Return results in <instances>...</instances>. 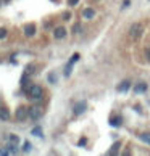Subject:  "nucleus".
<instances>
[{"label":"nucleus","mask_w":150,"mask_h":156,"mask_svg":"<svg viewBox=\"0 0 150 156\" xmlns=\"http://www.w3.org/2000/svg\"><path fill=\"white\" fill-rule=\"evenodd\" d=\"M0 154H2V156H5V154H10V153H8V150H3V148H0Z\"/></svg>","instance_id":"bb28decb"},{"label":"nucleus","mask_w":150,"mask_h":156,"mask_svg":"<svg viewBox=\"0 0 150 156\" xmlns=\"http://www.w3.org/2000/svg\"><path fill=\"white\" fill-rule=\"evenodd\" d=\"M73 32L74 34H81V32H82V26H81L79 23H78V24H74L73 26Z\"/></svg>","instance_id":"f3484780"},{"label":"nucleus","mask_w":150,"mask_h":156,"mask_svg":"<svg viewBox=\"0 0 150 156\" xmlns=\"http://www.w3.org/2000/svg\"><path fill=\"white\" fill-rule=\"evenodd\" d=\"M86 109H87V101L86 100H82V101H78L76 105H74V108H73V113L76 114V116H79V114H82Z\"/></svg>","instance_id":"20e7f679"},{"label":"nucleus","mask_w":150,"mask_h":156,"mask_svg":"<svg viewBox=\"0 0 150 156\" xmlns=\"http://www.w3.org/2000/svg\"><path fill=\"white\" fill-rule=\"evenodd\" d=\"M145 56H147V60L150 61V47H148V48L145 50Z\"/></svg>","instance_id":"cd10ccee"},{"label":"nucleus","mask_w":150,"mask_h":156,"mask_svg":"<svg viewBox=\"0 0 150 156\" xmlns=\"http://www.w3.org/2000/svg\"><path fill=\"white\" fill-rule=\"evenodd\" d=\"M8 140H10V142H13V143H20V138L16 137L15 134H10V137H8Z\"/></svg>","instance_id":"aec40b11"},{"label":"nucleus","mask_w":150,"mask_h":156,"mask_svg":"<svg viewBox=\"0 0 150 156\" xmlns=\"http://www.w3.org/2000/svg\"><path fill=\"white\" fill-rule=\"evenodd\" d=\"M27 116H29V108H26V106L18 108V109H16V113H15V118L18 121H24Z\"/></svg>","instance_id":"7ed1b4c3"},{"label":"nucleus","mask_w":150,"mask_h":156,"mask_svg":"<svg viewBox=\"0 0 150 156\" xmlns=\"http://www.w3.org/2000/svg\"><path fill=\"white\" fill-rule=\"evenodd\" d=\"M70 18H71V15L68 13V11H65V13H63V21H68Z\"/></svg>","instance_id":"b1692460"},{"label":"nucleus","mask_w":150,"mask_h":156,"mask_svg":"<svg viewBox=\"0 0 150 156\" xmlns=\"http://www.w3.org/2000/svg\"><path fill=\"white\" fill-rule=\"evenodd\" d=\"M129 87H131V82H129V80H123V82H121L118 87H116V90H118V92H126Z\"/></svg>","instance_id":"9d476101"},{"label":"nucleus","mask_w":150,"mask_h":156,"mask_svg":"<svg viewBox=\"0 0 150 156\" xmlns=\"http://www.w3.org/2000/svg\"><path fill=\"white\" fill-rule=\"evenodd\" d=\"M0 119H2V121H8L10 119V109L0 108Z\"/></svg>","instance_id":"9b49d317"},{"label":"nucleus","mask_w":150,"mask_h":156,"mask_svg":"<svg viewBox=\"0 0 150 156\" xmlns=\"http://www.w3.org/2000/svg\"><path fill=\"white\" fill-rule=\"evenodd\" d=\"M147 89H148V85L145 82H139V84L134 85V92H136V94H144V92H147Z\"/></svg>","instance_id":"6e6552de"},{"label":"nucleus","mask_w":150,"mask_h":156,"mask_svg":"<svg viewBox=\"0 0 150 156\" xmlns=\"http://www.w3.org/2000/svg\"><path fill=\"white\" fill-rule=\"evenodd\" d=\"M42 95H44V90L37 84H32L31 89L27 90V97H29L31 100H42Z\"/></svg>","instance_id":"f03ea898"},{"label":"nucleus","mask_w":150,"mask_h":156,"mask_svg":"<svg viewBox=\"0 0 150 156\" xmlns=\"http://www.w3.org/2000/svg\"><path fill=\"white\" fill-rule=\"evenodd\" d=\"M129 0H124V2H123V8H126V7H129Z\"/></svg>","instance_id":"c85d7f7f"},{"label":"nucleus","mask_w":150,"mask_h":156,"mask_svg":"<svg viewBox=\"0 0 150 156\" xmlns=\"http://www.w3.org/2000/svg\"><path fill=\"white\" fill-rule=\"evenodd\" d=\"M79 60V53H74L73 56H71V60H70V63H71V65H74V63H76Z\"/></svg>","instance_id":"4be33fe9"},{"label":"nucleus","mask_w":150,"mask_h":156,"mask_svg":"<svg viewBox=\"0 0 150 156\" xmlns=\"http://www.w3.org/2000/svg\"><path fill=\"white\" fill-rule=\"evenodd\" d=\"M32 135H36V137H42L44 135V132H42V127H39V126H36L32 129V132H31Z\"/></svg>","instance_id":"2eb2a0df"},{"label":"nucleus","mask_w":150,"mask_h":156,"mask_svg":"<svg viewBox=\"0 0 150 156\" xmlns=\"http://www.w3.org/2000/svg\"><path fill=\"white\" fill-rule=\"evenodd\" d=\"M110 126L112 127H119L121 126V118L119 116H112L110 118Z\"/></svg>","instance_id":"ddd939ff"},{"label":"nucleus","mask_w":150,"mask_h":156,"mask_svg":"<svg viewBox=\"0 0 150 156\" xmlns=\"http://www.w3.org/2000/svg\"><path fill=\"white\" fill-rule=\"evenodd\" d=\"M66 36V29L65 27H55L53 29V37L55 39H63Z\"/></svg>","instance_id":"0eeeda50"},{"label":"nucleus","mask_w":150,"mask_h":156,"mask_svg":"<svg viewBox=\"0 0 150 156\" xmlns=\"http://www.w3.org/2000/svg\"><path fill=\"white\" fill-rule=\"evenodd\" d=\"M78 2H79V0H68V5H70V7H74Z\"/></svg>","instance_id":"393cba45"},{"label":"nucleus","mask_w":150,"mask_h":156,"mask_svg":"<svg viewBox=\"0 0 150 156\" xmlns=\"http://www.w3.org/2000/svg\"><path fill=\"white\" fill-rule=\"evenodd\" d=\"M23 31H24V36L26 37H32L34 34H36V24H26Z\"/></svg>","instance_id":"423d86ee"},{"label":"nucleus","mask_w":150,"mask_h":156,"mask_svg":"<svg viewBox=\"0 0 150 156\" xmlns=\"http://www.w3.org/2000/svg\"><path fill=\"white\" fill-rule=\"evenodd\" d=\"M23 151H24V153H29L31 151V143L29 142H24V145H23Z\"/></svg>","instance_id":"a211bd4d"},{"label":"nucleus","mask_w":150,"mask_h":156,"mask_svg":"<svg viewBox=\"0 0 150 156\" xmlns=\"http://www.w3.org/2000/svg\"><path fill=\"white\" fill-rule=\"evenodd\" d=\"M49 82H50V84H55V82H57V76H55L53 73L49 74Z\"/></svg>","instance_id":"412c9836"},{"label":"nucleus","mask_w":150,"mask_h":156,"mask_svg":"<svg viewBox=\"0 0 150 156\" xmlns=\"http://www.w3.org/2000/svg\"><path fill=\"white\" fill-rule=\"evenodd\" d=\"M40 116H42V108H40V106H32V108H29V118H31V119L37 121V119H40Z\"/></svg>","instance_id":"39448f33"},{"label":"nucleus","mask_w":150,"mask_h":156,"mask_svg":"<svg viewBox=\"0 0 150 156\" xmlns=\"http://www.w3.org/2000/svg\"><path fill=\"white\" fill-rule=\"evenodd\" d=\"M71 68H73V65H71V63H68V65H66V68H65V76H66V77L71 74Z\"/></svg>","instance_id":"6ab92c4d"},{"label":"nucleus","mask_w":150,"mask_h":156,"mask_svg":"<svg viewBox=\"0 0 150 156\" xmlns=\"http://www.w3.org/2000/svg\"><path fill=\"white\" fill-rule=\"evenodd\" d=\"M86 143H87V140H86V138H81V140H79V143H78V145H79V147H84V145H86Z\"/></svg>","instance_id":"a878e982"},{"label":"nucleus","mask_w":150,"mask_h":156,"mask_svg":"<svg viewBox=\"0 0 150 156\" xmlns=\"http://www.w3.org/2000/svg\"><path fill=\"white\" fill-rule=\"evenodd\" d=\"M7 37V29L5 27H0V39H5Z\"/></svg>","instance_id":"5701e85b"},{"label":"nucleus","mask_w":150,"mask_h":156,"mask_svg":"<svg viewBox=\"0 0 150 156\" xmlns=\"http://www.w3.org/2000/svg\"><path fill=\"white\" fill-rule=\"evenodd\" d=\"M5 2H10V0H5Z\"/></svg>","instance_id":"c756f323"},{"label":"nucleus","mask_w":150,"mask_h":156,"mask_svg":"<svg viewBox=\"0 0 150 156\" xmlns=\"http://www.w3.org/2000/svg\"><path fill=\"white\" fill-rule=\"evenodd\" d=\"M119 147H121V143H119V142L113 143V147L110 148V151H108V154H118V151H119Z\"/></svg>","instance_id":"4468645a"},{"label":"nucleus","mask_w":150,"mask_h":156,"mask_svg":"<svg viewBox=\"0 0 150 156\" xmlns=\"http://www.w3.org/2000/svg\"><path fill=\"white\" fill-rule=\"evenodd\" d=\"M82 16H84L86 20H92V18L95 16V10H94V8H86V10L82 11Z\"/></svg>","instance_id":"1a4fd4ad"},{"label":"nucleus","mask_w":150,"mask_h":156,"mask_svg":"<svg viewBox=\"0 0 150 156\" xmlns=\"http://www.w3.org/2000/svg\"><path fill=\"white\" fill-rule=\"evenodd\" d=\"M141 140L150 145V132H144V134H141Z\"/></svg>","instance_id":"dca6fc26"},{"label":"nucleus","mask_w":150,"mask_h":156,"mask_svg":"<svg viewBox=\"0 0 150 156\" xmlns=\"http://www.w3.org/2000/svg\"><path fill=\"white\" fill-rule=\"evenodd\" d=\"M128 32H129V37L132 40H137V39H141L142 32H144V26L141 24V23H132Z\"/></svg>","instance_id":"f257e3e1"},{"label":"nucleus","mask_w":150,"mask_h":156,"mask_svg":"<svg viewBox=\"0 0 150 156\" xmlns=\"http://www.w3.org/2000/svg\"><path fill=\"white\" fill-rule=\"evenodd\" d=\"M7 150H8V153H10V154H16V153H18V143L10 142V143H8V147H7Z\"/></svg>","instance_id":"f8f14e48"}]
</instances>
